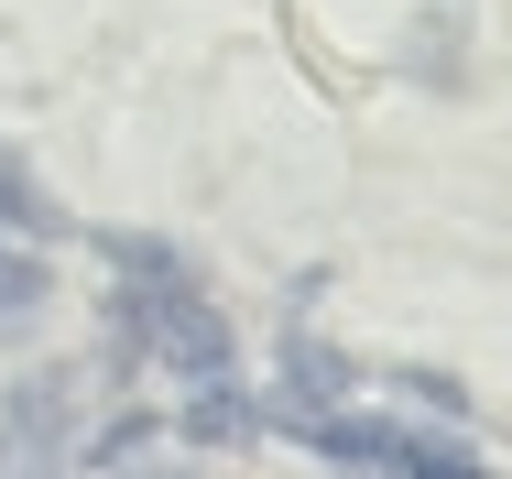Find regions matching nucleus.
<instances>
[{
	"label": "nucleus",
	"instance_id": "nucleus-1",
	"mask_svg": "<svg viewBox=\"0 0 512 479\" xmlns=\"http://www.w3.org/2000/svg\"><path fill=\"white\" fill-rule=\"evenodd\" d=\"M66 414H77V382L66 371H22V382L0 392V479H66V458H77Z\"/></svg>",
	"mask_w": 512,
	"mask_h": 479
},
{
	"label": "nucleus",
	"instance_id": "nucleus-2",
	"mask_svg": "<svg viewBox=\"0 0 512 479\" xmlns=\"http://www.w3.org/2000/svg\"><path fill=\"white\" fill-rule=\"evenodd\" d=\"M338 392H349V360L327 338H284V414H338Z\"/></svg>",
	"mask_w": 512,
	"mask_h": 479
},
{
	"label": "nucleus",
	"instance_id": "nucleus-3",
	"mask_svg": "<svg viewBox=\"0 0 512 479\" xmlns=\"http://www.w3.org/2000/svg\"><path fill=\"white\" fill-rule=\"evenodd\" d=\"M393 479H491L458 436H436V425H393V458H382Z\"/></svg>",
	"mask_w": 512,
	"mask_h": 479
},
{
	"label": "nucleus",
	"instance_id": "nucleus-4",
	"mask_svg": "<svg viewBox=\"0 0 512 479\" xmlns=\"http://www.w3.org/2000/svg\"><path fill=\"white\" fill-rule=\"evenodd\" d=\"M44 294H55V273H44V251L0 240V338H22V327L44 316Z\"/></svg>",
	"mask_w": 512,
	"mask_h": 479
},
{
	"label": "nucleus",
	"instance_id": "nucleus-5",
	"mask_svg": "<svg viewBox=\"0 0 512 479\" xmlns=\"http://www.w3.org/2000/svg\"><path fill=\"white\" fill-rule=\"evenodd\" d=\"M66 218H55V196L22 175V153H0V240H55Z\"/></svg>",
	"mask_w": 512,
	"mask_h": 479
},
{
	"label": "nucleus",
	"instance_id": "nucleus-6",
	"mask_svg": "<svg viewBox=\"0 0 512 479\" xmlns=\"http://www.w3.org/2000/svg\"><path fill=\"white\" fill-rule=\"evenodd\" d=\"M251 425H262V414H251L240 382H197V403H186V436H197V447H240Z\"/></svg>",
	"mask_w": 512,
	"mask_h": 479
},
{
	"label": "nucleus",
	"instance_id": "nucleus-7",
	"mask_svg": "<svg viewBox=\"0 0 512 479\" xmlns=\"http://www.w3.org/2000/svg\"><path fill=\"white\" fill-rule=\"evenodd\" d=\"M142 436H153V414H109L99 436H88V458H99V469H131V447H142Z\"/></svg>",
	"mask_w": 512,
	"mask_h": 479
},
{
	"label": "nucleus",
	"instance_id": "nucleus-8",
	"mask_svg": "<svg viewBox=\"0 0 512 479\" xmlns=\"http://www.w3.org/2000/svg\"><path fill=\"white\" fill-rule=\"evenodd\" d=\"M131 479H186V469H131Z\"/></svg>",
	"mask_w": 512,
	"mask_h": 479
}]
</instances>
